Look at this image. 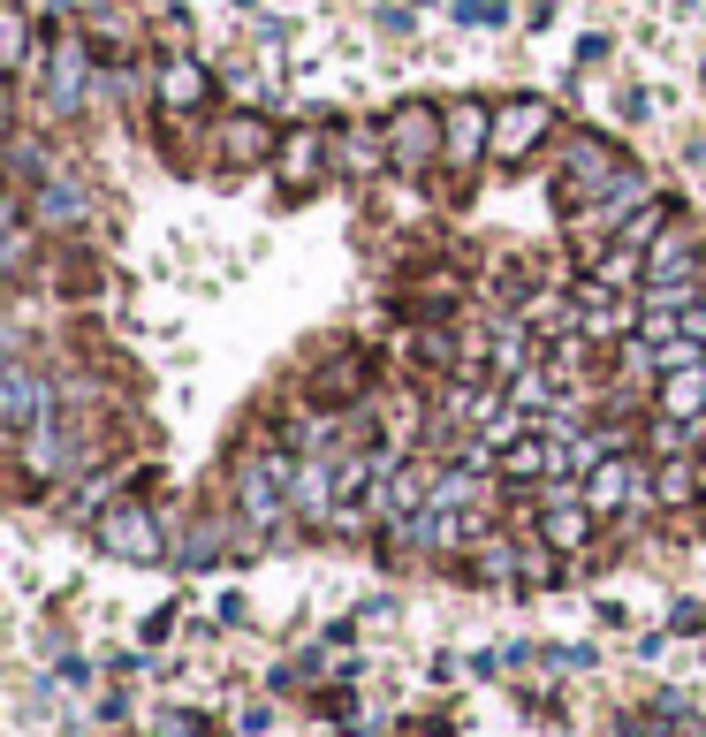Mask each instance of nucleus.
<instances>
[{
	"label": "nucleus",
	"instance_id": "4",
	"mask_svg": "<svg viewBox=\"0 0 706 737\" xmlns=\"http://www.w3.org/2000/svg\"><path fill=\"white\" fill-rule=\"evenodd\" d=\"M646 494H654V479H646V464L624 456V449H608V456L585 472V502H592L600 518H624V510H638Z\"/></svg>",
	"mask_w": 706,
	"mask_h": 737
},
{
	"label": "nucleus",
	"instance_id": "6",
	"mask_svg": "<svg viewBox=\"0 0 706 737\" xmlns=\"http://www.w3.org/2000/svg\"><path fill=\"white\" fill-rule=\"evenodd\" d=\"M99 548H107V556H122V563H160V556H167L160 524L145 518L137 502H129V510H107V518H99Z\"/></svg>",
	"mask_w": 706,
	"mask_h": 737
},
{
	"label": "nucleus",
	"instance_id": "7",
	"mask_svg": "<svg viewBox=\"0 0 706 737\" xmlns=\"http://www.w3.org/2000/svg\"><path fill=\"white\" fill-rule=\"evenodd\" d=\"M388 145H395V168L418 175L433 153H441V115H433V107H403V115L388 122Z\"/></svg>",
	"mask_w": 706,
	"mask_h": 737
},
{
	"label": "nucleus",
	"instance_id": "9",
	"mask_svg": "<svg viewBox=\"0 0 706 737\" xmlns=\"http://www.w3.org/2000/svg\"><path fill=\"white\" fill-rule=\"evenodd\" d=\"M0 395H8V434L31 441V434L46 426V381L31 373V365H23V357H16V365L0 373Z\"/></svg>",
	"mask_w": 706,
	"mask_h": 737
},
{
	"label": "nucleus",
	"instance_id": "17",
	"mask_svg": "<svg viewBox=\"0 0 706 737\" xmlns=\"http://www.w3.org/2000/svg\"><path fill=\"white\" fill-rule=\"evenodd\" d=\"M320 168V137H290V175H312Z\"/></svg>",
	"mask_w": 706,
	"mask_h": 737
},
{
	"label": "nucleus",
	"instance_id": "12",
	"mask_svg": "<svg viewBox=\"0 0 706 737\" xmlns=\"http://www.w3.org/2000/svg\"><path fill=\"white\" fill-rule=\"evenodd\" d=\"M39 220H46V228L84 220V183H77V175H46V183H39Z\"/></svg>",
	"mask_w": 706,
	"mask_h": 737
},
{
	"label": "nucleus",
	"instance_id": "8",
	"mask_svg": "<svg viewBox=\"0 0 706 737\" xmlns=\"http://www.w3.org/2000/svg\"><path fill=\"white\" fill-rule=\"evenodd\" d=\"M592 518H600V510H592V502H570V494H547L540 502V540L547 548H555V556H578L585 540H592Z\"/></svg>",
	"mask_w": 706,
	"mask_h": 737
},
{
	"label": "nucleus",
	"instance_id": "5",
	"mask_svg": "<svg viewBox=\"0 0 706 737\" xmlns=\"http://www.w3.org/2000/svg\"><path fill=\"white\" fill-rule=\"evenodd\" d=\"M699 252H692V244H654V252H646V304H692L699 297Z\"/></svg>",
	"mask_w": 706,
	"mask_h": 737
},
{
	"label": "nucleus",
	"instance_id": "3",
	"mask_svg": "<svg viewBox=\"0 0 706 737\" xmlns=\"http://www.w3.org/2000/svg\"><path fill=\"white\" fill-rule=\"evenodd\" d=\"M608 175H616V153L600 145V137H570V153H562V214L578 220L585 206H600L608 198Z\"/></svg>",
	"mask_w": 706,
	"mask_h": 737
},
{
	"label": "nucleus",
	"instance_id": "18",
	"mask_svg": "<svg viewBox=\"0 0 706 737\" xmlns=\"http://www.w3.org/2000/svg\"><path fill=\"white\" fill-rule=\"evenodd\" d=\"M699 494H706V464H699Z\"/></svg>",
	"mask_w": 706,
	"mask_h": 737
},
{
	"label": "nucleus",
	"instance_id": "2",
	"mask_svg": "<svg viewBox=\"0 0 706 737\" xmlns=\"http://www.w3.org/2000/svg\"><path fill=\"white\" fill-rule=\"evenodd\" d=\"M555 130V115H547V99H532V91H517V99H501V115H494V153L501 168H524L532 153H540V137Z\"/></svg>",
	"mask_w": 706,
	"mask_h": 737
},
{
	"label": "nucleus",
	"instance_id": "13",
	"mask_svg": "<svg viewBox=\"0 0 706 737\" xmlns=\"http://www.w3.org/2000/svg\"><path fill=\"white\" fill-rule=\"evenodd\" d=\"M46 99H53V107H84V53L77 46H61V53L46 61Z\"/></svg>",
	"mask_w": 706,
	"mask_h": 737
},
{
	"label": "nucleus",
	"instance_id": "1",
	"mask_svg": "<svg viewBox=\"0 0 706 737\" xmlns=\"http://www.w3.org/2000/svg\"><path fill=\"white\" fill-rule=\"evenodd\" d=\"M296 456L290 449H251L244 472H236V510H244V524H282L296 510Z\"/></svg>",
	"mask_w": 706,
	"mask_h": 737
},
{
	"label": "nucleus",
	"instance_id": "16",
	"mask_svg": "<svg viewBox=\"0 0 706 737\" xmlns=\"http://www.w3.org/2000/svg\"><path fill=\"white\" fill-rule=\"evenodd\" d=\"M509 8L501 0H457V23H501Z\"/></svg>",
	"mask_w": 706,
	"mask_h": 737
},
{
	"label": "nucleus",
	"instance_id": "14",
	"mask_svg": "<svg viewBox=\"0 0 706 737\" xmlns=\"http://www.w3.org/2000/svg\"><path fill=\"white\" fill-rule=\"evenodd\" d=\"M160 91H167V107H206V99H213V77L198 69V61H175Z\"/></svg>",
	"mask_w": 706,
	"mask_h": 737
},
{
	"label": "nucleus",
	"instance_id": "15",
	"mask_svg": "<svg viewBox=\"0 0 706 737\" xmlns=\"http://www.w3.org/2000/svg\"><path fill=\"white\" fill-rule=\"evenodd\" d=\"M441 145H449V160H471V153L487 145V115H479V107L463 99L457 115H449V137H441Z\"/></svg>",
	"mask_w": 706,
	"mask_h": 737
},
{
	"label": "nucleus",
	"instance_id": "10",
	"mask_svg": "<svg viewBox=\"0 0 706 737\" xmlns=\"http://www.w3.org/2000/svg\"><path fill=\"white\" fill-rule=\"evenodd\" d=\"M699 411H706V365H692V373H661V419L692 426Z\"/></svg>",
	"mask_w": 706,
	"mask_h": 737
},
{
	"label": "nucleus",
	"instance_id": "11",
	"mask_svg": "<svg viewBox=\"0 0 706 737\" xmlns=\"http://www.w3.org/2000/svg\"><path fill=\"white\" fill-rule=\"evenodd\" d=\"M220 153H228V160H244V168H258V160L274 153V122H258V115H236V122L220 130Z\"/></svg>",
	"mask_w": 706,
	"mask_h": 737
}]
</instances>
